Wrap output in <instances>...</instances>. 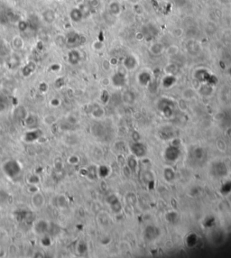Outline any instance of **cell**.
<instances>
[{
	"label": "cell",
	"instance_id": "obj_1",
	"mask_svg": "<svg viewBox=\"0 0 231 258\" xmlns=\"http://www.w3.org/2000/svg\"><path fill=\"white\" fill-rule=\"evenodd\" d=\"M2 170L8 178L14 179L22 172L23 168L21 163L17 160H8L6 163H4Z\"/></svg>",
	"mask_w": 231,
	"mask_h": 258
},
{
	"label": "cell",
	"instance_id": "obj_2",
	"mask_svg": "<svg viewBox=\"0 0 231 258\" xmlns=\"http://www.w3.org/2000/svg\"><path fill=\"white\" fill-rule=\"evenodd\" d=\"M49 225L50 223L44 220H39L35 222L33 229L35 231V233L41 236V235H46L48 234V230H49Z\"/></svg>",
	"mask_w": 231,
	"mask_h": 258
},
{
	"label": "cell",
	"instance_id": "obj_3",
	"mask_svg": "<svg viewBox=\"0 0 231 258\" xmlns=\"http://www.w3.org/2000/svg\"><path fill=\"white\" fill-rule=\"evenodd\" d=\"M43 135L42 130L38 129V128H34L32 130H29L25 134H24L23 138L25 142L27 143H33L35 141H36L38 139H40Z\"/></svg>",
	"mask_w": 231,
	"mask_h": 258
},
{
	"label": "cell",
	"instance_id": "obj_4",
	"mask_svg": "<svg viewBox=\"0 0 231 258\" xmlns=\"http://www.w3.org/2000/svg\"><path fill=\"white\" fill-rule=\"evenodd\" d=\"M31 203H32V206L36 209H42L44 206V203H45V199H44V196L41 193V192H35L32 195V198H31Z\"/></svg>",
	"mask_w": 231,
	"mask_h": 258
},
{
	"label": "cell",
	"instance_id": "obj_5",
	"mask_svg": "<svg viewBox=\"0 0 231 258\" xmlns=\"http://www.w3.org/2000/svg\"><path fill=\"white\" fill-rule=\"evenodd\" d=\"M27 115V112H26L25 108L22 106L16 107V110L14 111V117L16 118V119H19V120H21V119L25 120Z\"/></svg>",
	"mask_w": 231,
	"mask_h": 258
},
{
	"label": "cell",
	"instance_id": "obj_6",
	"mask_svg": "<svg viewBox=\"0 0 231 258\" xmlns=\"http://www.w3.org/2000/svg\"><path fill=\"white\" fill-rule=\"evenodd\" d=\"M80 60H81V55L77 51L73 50V51L70 52V53L68 55V61L71 64H73V65L77 64L80 61Z\"/></svg>",
	"mask_w": 231,
	"mask_h": 258
},
{
	"label": "cell",
	"instance_id": "obj_7",
	"mask_svg": "<svg viewBox=\"0 0 231 258\" xmlns=\"http://www.w3.org/2000/svg\"><path fill=\"white\" fill-rule=\"evenodd\" d=\"M83 17L82 11L79 8H74L71 11V18L74 22H80Z\"/></svg>",
	"mask_w": 231,
	"mask_h": 258
},
{
	"label": "cell",
	"instance_id": "obj_8",
	"mask_svg": "<svg viewBox=\"0 0 231 258\" xmlns=\"http://www.w3.org/2000/svg\"><path fill=\"white\" fill-rule=\"evenodd\" d=\"M35 70V64L34 62H29L22 70V73L25 77L30 76Z\"/></svg>",
	"mask_w": 231,
	"mask_h": 258
},
{
	"label": "cell",
	"instance_id": "obj_9",
	"mask_svg": "<svg viewBox=\"0 0 231 258\" xmlns=\"http://www.w3.org/2000/svg\"><path fill=\"white\" fill-rule=\"evenodd\" d=\"M178 155H179V151L175 147H171L167 150L166 157L169 160H172V161L175 160L178 158Z\"/></svg>",
	"mask_w": 231,
	"mask_h": 258
},
{
	"label": "cell",
	"instance_id": "obj_10",
	"mask_svg": "<svg viewBox=\"0 0 231 258\" xmlns=\"http://www.w3.org/2000/svg\"><path fill=\"white\" fill-rule=\"evenodd\" d=\"M43 17L45 22L47 23H53L55 19V15L53 13V11L52 10H46L44 14H43Z\"/></svg>",
	"mask_w": 231,
	"mask_h": 258
},
{
	"label": "cell",
	"instance_id": "obj_11",
	"mask_svg": "<svg viewBox=\"0 0 231 258\" xmlns=\"http://www.w3.org/2000/svg\"><path fill=\"white\" fill-rule=\"evenodd\" d=\"M28 184L30 185H37L41 182V178L38 174H30L26 179Z\"/></svg>",
	"mask_w": 231,
	"mask_h": 258
},
{
	"label": "cell",
	"instance_id": "obj_12",
	"mask_svg": "<svg viewBox=\"0 0 231 258\" xmlns=\"http://www.w3.org/2000/svg\"><path fill=\"white\" fill-rule=\"evenodd\" d=\"M25 122L26 125L30 126V127H33V126H35V125L37 124V123H38L37 116L33 115H28L27 116L25 117Z\"/></svg>",
	"mask_w": 231,
	"mask_h": 258
},
{
	"label": "cell",
	"instance_id": "obj_13",
	"mask_svg": "<svg viewBox=\"0 0 231 258\" xmlns=\"http://www.w3.org/2000/svg\"><path fill=\"white\" fill-rule=\"evenodd\" d=\"M57 205L58 207H60L61 209H64L68 206V201L67 198L64 195H60L57 197Z\"/></svg>",
	"mask_w": 231,
	"mask_h": 258
},
{
	"label": "cell",
	"instance_id": "obj_14",
	"mask_svg": "<svg viewBox=\"0 0 231 258\" xmlns=\"http://www.w3.org/2000/svg\"><path fill=\"white\" fill-rule=\"evenodd\" d=\"M60 233V228L59 226L55 223H50L49 225V230H48V234L51 236H56Z\"/></svg>",
	"mask_w": 231,
	"mask_h": 258
},
{
	"label": "cell",
	"instance_id": "obj_15",
	"mask_svg": "<svg viewBox=\"0 0 231 258\" xmlns=\"http://www.w3.org/2000/svg\"><path fill=\"white\" fill-rule=\"evenodd\" d=\"M79 39H80V36H79L77 34L73 33V34H71L70 35L67 36L66 42H67V43H69V44H72V43H77V42L79 41Z\"/></svg>",
	"mask_w": 231,
	"mask_h": 258
},
{
	"label": "cell",
	"instance_id": "obj_16",
	"mask_svg": "<svg viewBox=\"0 0 231 258\" xmlns=\"http://www.w3.org/2000/svg\"><path fill=\"white\" fill-rule=\"evenodd\" d=\"M56 121L55 116L53 115H47L44 117V122L47 124V125H51L53 124Z\"/></svg>",
	"mask_w": 231,
	"mask_h": 258
},
{
	"label": "cell",
	"instance_id": "obj_17",
	"mask_svg": "<svg viewBox=\"0 0 231 258\" xmlns=\"http://www.w3.org/2000/svg\"><path fill=\"white\" fill-rule=\"evenodd\" d=\"M8 107V103L6 100V98H4L3 97H0V113L4 112L7 110V108Z\"/></svg>",
	"mask_w": 231,
	"mask_h": 258
},
{
	"label": "cell",
	"instance_id": "obj_18",
	"mask_svg": "<svg viewBox=\"0 0 231 258\" xmlns=\"http://www.w3.org/2000/svg\"><path fill=\"white\" fill-rule=\"evenodd\" d=\"M23 45H24V43H23V40L21 38L16 37V38H15L13 40V46H14V48L19 50V49H21V48L23 47Z\"/></svg>",
	"mask_w": 231,
	"mask_h": 258
},
{
	"label": "cell",
	"instance_id": "obj_19",
	"mask_svg": "<svg viewBox=\"0 0 231 258\" xmlns=\"http://www.w3.org/2000/svg\"><path fill=\"white\" fill-rule=\"evenodd\" d=\"M88 247H87V245L85 243H80L77 247V251L80 255H83L87 252Z\"/></svg>",
	"mask_w": 231,
	"mask_h": 258
},
{
	"label": "cell",
	"instance_id": "obj_20",
	"mask_svg": "<svg viewBox=\"0 0 231 258\" xmlns=\"http://www.w3.org/2000/svg\"><path fill=\"white\" fill-rule=\"evenodd\" d=\"M41 243L42 245L44 247H49L51 245H52V240H51V238L49 236H44L42 240H41Z\"/></svg>",
	"mask_w": 231,
	"mask_h": 258
},
{
	"label": "cell",
	"instance_id": "obj_21",
	"mask_svg": "<svg viewBox=\"0 0 231 258\" xmlns=\"http://www.w3.org/2000/svg\"><path fill=\"white\" fill-rule=\"evenodd\" d=\"M125 64H126L127 68H128V69L135 68V65H136L135 59H134L133 57L131 58V61H130V57H128L127 59H126V61H125Z\"/></svg>",
	"mask_w": 231,
	"mask_h": 258
},
{
	"label": "cell",
	"instance_id": "obj_22",
	"mask_svg": "<svg viewBox=\"0 0 231 258\" xmlns=\"http://www.w3.org/2000/svg\"><path fill=\"white\" fill-rule=\"evenodd\" d=\"M79 162H80V159H79V157H78L77 155H75V154L71 155V156L68 158V163H70V164H72V165H75V164L79 163Z\"/></svg>",
	"mask_w": 231,
	"mask_h": 258
},
{
	"label": "cell",
	"instance_id": "obj_23",
	"mask_svg": "<svg viewBox=\"0 0 231 258\" xmlns=\"http://www.w3.org/2000/svg\"><path fill=\"white\" fill-rule=\"evenodd\" d=\"M54 167L57 171H62V168H63V163L62 162V159L61 158H58L56 159V161L54 162Z\"/></svg>",
	"mask_w": 231,
	"mask_h": 258
},
{
	"label": "cell",
	"instance_id": "obj_24",
	"mask_svg": "<svg viewBox=\"0 0 231 258\" xmlns=\"http://www.w3.org/2000/svg\"><path fill=\"white\" fill-rule=\"evenodd\" d=\"M27 191L28 192L34 194V193L39 191V188L37 187V185H30V184H29V187L27 188Z\"/></svg>",
	"mask_w": 231,
	"mask_h": 258
},
{
	"label": "cell",
	"instance_id": "obj_25",
	"mask_svg": "<svg viewBox=\"0 0 231 258\" xmlns=\"http://www.w3.org/2000/svg\"><path fill=\"white\" fill-rule=\"evenodd\" d=\"M28 27V24L26 23V22H25V21H22V22H20L19 23V28H20V30H22V31H25V30H26Z\"/></svg>",
	"mask_w": 231,
	"mask_h": 258
},
{
	"label": "cell",
	"instance_id": "obj_26",
	"mask_svg": "<svg viewBox=\"0 0 231 258\" xmlns=\"http://www.w3.org/2000/svg\"><path fill=\"white\" fill-rule=\"evenodd\" d=\"M39 89L42 91V92H45L48 89V85H47L45 82H42L39 86Z\"/></svg>",
	"mask_w": 231,
	"mask_h": 258
},
{
	"label": "cell",
	"instance_id": "obj_27",
	"mask_svg": "<svg viewBox=\"0 0 231 258\" xmlns=\"http://www.w3.org/2000/svg\"><path fill=\"white\" fill-rule=\"evenodd\" d=\"M60 103H61V101L58 98H53L50 101V104L53 106H58L60 105Z\"/></svg>",
	"mask_w": 231,
	"mask_h": 258
},
{
	"label": "cell",
	"instance_id": "obj_28",
	"mask_svg": "<svg viewBox=\"0 0 231 258\" xmlns=\"http://www.w3.org/2000/svg\"><path fill=\"white\" fill-rule=\"evenodd\" d=\"M64 79H62V78H60V79H58L57 80H56L55 82V86L57 87V88H62V87L64 85V82H62V81H63Z\"/></svg>",
	"mask_w": 231,
	"mask_h": 258
},
{
	"label": "cell",
	"instance_id": "obj_29",
	"mask_svg": "<svg viewBox=\"0 0 231 258\" xmlns=\"http://www.w3.org/2000/svg\"><path fill=\"white\" fill-rule=\"evenodd\" d=\"M51 70H52L53 71H57V70H60V65H58V64H53V65L51 67Z\"/></svg>",
	"mask_w": 231,
	"mask_h": 258
},
{
	"label": "cell",
	"instance_id": "obj_30",
	"mask_svg": "<svg viewBox=\"0 0 231 258\" xmlns=\"http://www.w3.org/2000/svg\"><path fill=\"white\" fill-rule=\"evenodd\" d=\"M35 257H44V254L42 253V252H36L34 256Z\"/></svg>",
	"mask_w": 231,
	"mask_h": 258
}]
</instances>
